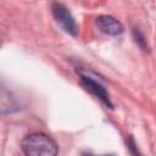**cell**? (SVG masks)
<instances>
[{"label":"cell","instance_id":"1","mask_svg":"<svg viewBox=\"0 0 156 156\" xmlns=\"http://www.w3.org/2000/svg\"><path fill=\"white\" fill-rule=\"evenodd\" d=\"M22 151L28 156H55L58 154L56 141L44 133H32L21 143Z\"/></svg>","mask_w":156,"mask_h":156},{"label":"cell","instance_id":"2","mask_svg":"<svg viewBox=\"0 0 156 156\" xmlns=\"http://www.w3.org/2000/svg\"><path fill=\"white\" fill-rule=\"evenodd\" d=\"M78 73H79V84H80V87L84 90H87L88 93H90L91 95H94L96 99H99L102 105H105L108 108H113V104L111 101V98H110L106 88L98 79L91 77L89 73H85L82 69H79Z\"/></svg>","mask_w":156,"mask_h":156},{"label":"cell","instance_id":"3","mask_svg":"<svg viewBox=\"0 0 156 156\" xmlns=\"http://www.w3.org/2000/svg\"><path fill=\"white\" fill-rule=\"evenodd\" d=\"M51 13L55 18V21L57 22V24L69 35L72 37H77L79 28L78 24L73 17V15L71 13V11L68 10L67 6H65L61 2H52L51 5Z\"/></svg>","mask_w":156,"mask_h":156},{"label":"cell","instance_id":"4","mask_svg":"<svg viewBox=\"0 0 156 156\" xmlns=\"http://www.w3.org/2000/svg\"><path fill=\"white\" fill-rule=\"evenodd\" d=\"M95 23H96L98 28L107 35L117 37V35H121L124 30L122 23L119 21H117L115 17L108 16V15L98 16L96 20H95Z\"/></svg>","mask_w":156,"mask_h":156},{"label":"cell","instance_id":"5","mask_svg":"<svg viewBox=\"0 0 156 156\" xmlns=\"http://www.w3.org/2000/svg\"><path fill=\"white\" fill-rule=\"evenodd\" d=\"M133 39H134L135 44H136L143 51H150V48H149V45H147V41H146L144 34H143L139 29H136V28L133 29Z\"/></svg>","mask_w":156,"mask_h":156},{"label":"cell","instance_id":"6","mask_svg":"<svg viewBox=\"0 0 156 156\" xmlns=\"http://www.w3.org/2000/svg\"><path fill=\"white\" fill-rule=\"evenodd\" d=\"M127 146H128L130 154H134V155H135V154H139V151H138V149H136V144H135V141H134V139H133L132 135H129V138H128V140H127Z\"/></svg>","mask_w":156,"mask_h":156}]
</instances>
